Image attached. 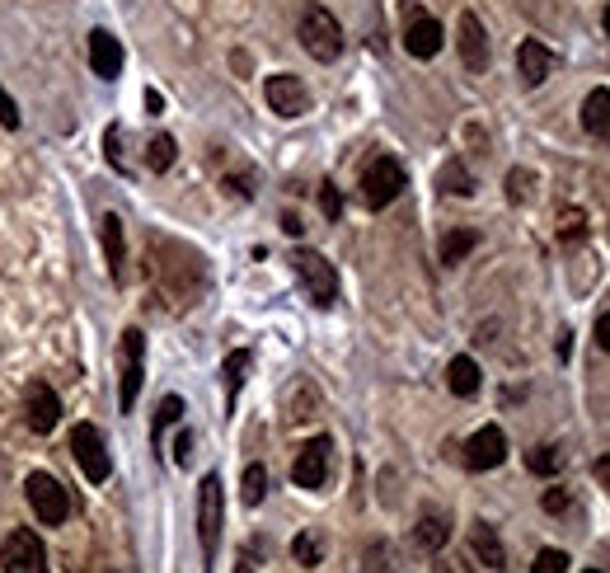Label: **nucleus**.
<instances>
[{
	"mask_svg": "<svg viewBox=\"0 0 610 573\" xmlns=\"http://www.w3.org/2000/svg\"><path fill=\"white\" fill-rule=\"evenodd\" d=\"M221 517H226V503H221V475H207L198 489V541H202V559L212 569L216 545H221Z\"/></svg>",
	"mask_w": 610,
	"mask_h": 573,
	"instance_id": "nucleus-5",
	"label": "nucleus"
},
{
	"mask_svg": "<svg viewBox=\"0 0 610 573\" xmlns=\"http://www.w3.org/2000/svg\"><path fill=\"white\" fill-rule=\"evenodd\" d=\"M282 231H287V235H301V231H305L301 217H291V212H287V217H282Z\"/></svg>",
	"mask_w": 610,
	"mask_h": 573,
	"instance_id": "nucleus-41",
	"label": "nucleus"
},
{
	"mask_svg": "<svg viewBox=\"0 0 610 573\" xmlns=\"http://www.w3.org/2000/svg\"><path fill=\"white\" fill-rule=\"evenodd\" d=\"M99 240H104V254H108V273H113V282H122L127 278V240H122L118 212H104V221H99Z\"/></svg>",
	"mask_w": 610,
	"mask_h": 573,
	"instance_id": "nucleus-16",
	"label": "nucleus"
},
{
	"mask_svg": "<svg viewBox=\"0 0 610 573\" xmlns=\"http://www.w3.org/2000/svg\"><path fill=\"white\" fill-rule=\"evenodd\" d=\"M291 559H296V564H305V569H315V564L324 559V541L315 536V531H301V536L291 541Z\"/></svg>",
	"mask_w": 610,
	"mask_h": 573,
	"instance_id": "nucleus-26",
	"label": "nucleus"
},
{
	"mask_svg": "<svg viewBox=\"0 0 610 573\" xmlns=\"http://www.w3.org/2000/svg\"><path fill=\"white\" fill-rule=\"evenodd\" d=\"M404 47H409V57H418V62L437 57L442 52V24L432 15H423V10H413L409 24H404Z\"/></svg>",
	"mask_w": 610,
	"mask_h": 573,
	"instance_id": "nucleus-12",
	"label": "nucleus"
},
{
	"mask_svg": "<svg viewBox=\"0 0 610 573\" xmlns=\"http://www.w3.org/2000/svg\"><path fill=\"white\" fill-rule=\"evenodd\" d=\"M263 94H268V109L277 113V118H301L305 109H310V90H305L296 76H268V85H263Z\"/></svg>",
	"mask_w": 610,
	"mask_h": 573,
	"instance_id": "nucleus-11",
	"label": "nucleus"
},
{
	"mask_svg": "<svg viewBox=\"0 0 610 573\" xmlns=\"http://www.w3.org/2000/svg\"><path fill=\"white\" fill-rule=\"evenodd\" d=\"M474 245H479V231H465V226H460V231H451L442 240V264H460Z\"/></svg>",
	"mask_w": 610,
	"mask_h": 573,
	"instance_id": "nucleus-25",
	"label": "nucleus"
},
{
	"mask_svg": "<svg viewBox=\"0 0 610 573\" xmlns=\"http://www.w3.org/2000/svg\"><path fill=\"white\" fill-rule=\"evenodd\" d=\"M404 184H409V179H404V165H399L395 155H376L362 174V202L371 212H381V207H390V202L404 193Z\"/></svg>",
	"mask_w": 610,
	"mask_h": 573,
	"instance_id": "nucleus-4",
	"label": "nucleus"
},
{
	"mask_svg": "<svg viewBox=\"0 0 610 573\" xmlns=\"http://www.w3.org/2000/svg\"><path fill=\"white\" fill-rule=\"evenodd\" d=\"M526 465H531V475H559V470H564V451L559 447H535L531 456H526Z\"/></svg>",
	"mask_w": 610,
	"mask_h": 573,
	"instance_id": "nucleus-27",
	"label": "nucleus"
},
{
	"mask_svg": "<svg viewBox=\"0 0 610 573\" xmlns=\"http://www.w3.org/2000/svg\"><path fill=\"white\" fill-rule=\"evenodd\" d=\"M141 381H146V367H141V353L137 357H122V386H118V409L132 414V404L141 395Z\"/></svg>",
	"mask_w": 610,
	"mask_h": 573,
	"instance_id": "nucleus-21",
	"label": "nucleus"
},
{
	"mask_svg": "<svg viewBox=\"0 0 610 573\" xmlns=\"http://www.w3.org/2000/svg\"><path fill=\"white\" fill-rule=\"evenodd\" d=\"M263 494H268V470L263 465H244V480H240V498L249 508H259Z\"/></svg>",
	"mask_w": 610,
	"mask_h": 573,
	"instance_id": "nucleus-24",
	"label": "nucleus"
},
{
	"mask_svg": "<svg viewBox=\"0 0 610 573\" xmlns=\"http://www.w3.org/2000/svg\"><path fill=\"white\" fill-rule=\"evenodd\" d=\"M0 569L5 573H47V550L33 531H10L0 545Z\"/></svg>",
	"mask_w": 610,
	"mask_h": 573,
	"instance_id": "nucleus-7",
	"label": "nucleus"
},
{
	"mask_svg": "<svg viewBox=\"0 0 610 573\" xmlns=\"http://www.w3.org/2000/svg\"><path fill=\"white\" fill-rule=\"evenodd\" d=\"M437 184L446 188V193H456V198H470L474 193V174L460 165V160H446L442 174H437Z\"/></svg>",
	"mask_w": 610,
	"mask_h": 573,
	"instance_id": "nucleus-22",
	"label": "nucleus"
},
{
	"mask_svg": "<svg viewBox=\"0 0 610 573\" xmlns=\"http://www.w3.org/2000/svg\"><path fill=\"white\" fill-rule=\"evenodd\" d=\"M24 494H29V508L43 527H61V522L71 517V494H66V484H61L57 475H47V470H33L29 480H24Z\"/></svg>",
	"mask_w": 610,
	"mask_h": 573,
	"instance_id": "nucleus-1",
	"label": "nucleus"
},
{
	"mask_svg": "<svg viewBox=\"0 0 610 573\" xmlns=\"http://www.w3.org/2000/svg\"><path fill=\"white\" fill-rule=\"evenodd\" d=\"M362 573H399L395 569V545H390V541H371V545H366Z\"/></svg>",
	"mask_w": 610,
	"mask_h": 573,
	"instance_id": "nucleus-23",
	"label": "nucleus"
},
{
	"mask_svg": "<svg viewBox=\"0 0 610 573\" xmlns=\"http://www.w3.org/2000/svg\"><path fill=\"white\" fill-rule=\"evenodd\" d=\"M540 503H545V512H568V503H573V498H568V489H549Z\"/></svg>",
	"mask_w": 610,
	"mask_h": 573,
	"instance_id": "nucleus-37",
	"label": "nucleus"
},
{
	"mask_svg": "<svg viewBox=\"0 0 610 573\" xmlns=\"http://www.w3.org/2000/svg\"><path fill=\"white\" fill-rule=\"evenodd\" d=\"M291 268H296V278L305 282V292H310V301L320 310H329L338 301V273L320 249H296V254H291Z\"/></svg>",
	"mask_w": 610,
	"mask_h": 573,
	"instance_id": "nucleus-2",
	"label": "nucleus"
},
{
	"mask_svg": "<svg viewBox=\"0 0 610 573\" xmlns=\"http://www.w3.org/2000/svg\"><path fill=\"white\" fill-rule=\"evenodd\" d=\"M146 109H151V113H160V109H165V99H160V94H155V90H146Z\"/></svg>",
	"mask_w": 610,
	"mask_h": 573,
	"instance_id": "nucleus-42",
	"label": "nucleus"
},
{
	"mask_svg": "<svg viewBox=\"0 0 610 573\" xmlns=\"http://www.w3.org/2000/svg\"><path fill=\"white\" fill-rule=\"evenodd\" d=\"M596 480L610 489V456H601V461H596Z\"/></svg>",
	"mask_w": 610,
	"mask_h": 573,
	"instance_id": "nucleus-40",
	"label": "nucleus"
},
{
	"mask_svg": "<svg viewBox=\"0 0 610 573\" xmlns=\"http://www.w3.org/2000/svg\"><path fill=\"white\" fill-rule=\"evenodd\" d=\"M320 207H324V217H329V221L343 217V198H338V188H334V184H324V188H320Z\"/></svg>",
	"mask_w": 610,
	"mask_h": 573,
	"instance_id": "nucleus-33",
	"label": "nucleus"
},
{
	"mask_svg": "<svg viewBox=\"0 0 610 573\" xmlns=\"http://www.w3.org/2000/svg\"><path fill=\"white\" fill-rule=\"evenodd\" d=\"M71 451H76L80 475H85L90 484H104V480H108V470H113V461H108L104 433H99L94 423H76V428H71Z\"/></svg>",
	"mask_w": 610,
	"mask_h": 573,
	"instance_id": "nucleus-6",
	"label": "nucleus"
},
{
	"mask_svg": "<svg viewBox=\"0 0 610 573\" xmlns=\"http://www.w3.org/2000/svg\"><path fill=\"white\" fill-rule=\"evenodd\" d=\"M57 419H61L57 390L47 386V381H29V390H24V423H29L33 433H52Z\"/></svg>",
	"mask_w": 610,
	"mask_h": 573,
	"instance_id": "nucleus-10",
	"label": "nucleus"
},
{
	"mask_svg": "<svg viewBox=\"0 0 610 573\" xmlns=\"http://www.w3.org/2000/svg\"><path fill=\"white\" fill-rule=\"evenodd\" d=\"M413 541L423 545V550H442L451 541V517L446 512H423L418 527H413Z\"/></svg>",
	"mask_w": 610,
	"mask_h": 573,
	"instance_id": "nucleus-20",
	"label": "nucleus"
},
{
	"mask_svg": "<svg viewBox=\"0 0 610 573\" xmlns=\"http://www.w3.org/2000/svg\"><path fill=\"white\" fill-rule=\"evenodd\" d=\"M90 66L99 80H118L122 76V43L108 29L90 33Z\"/></svg>",
	"mask_w": 610,
	"mask_h": 573,
	"instance_id": "nucleus-15",
	"label": "nucleus"
},
{
	"mask_svg": "<svg viewBox=\"0 0 610 573\" xmlns=\"http://www.w3.org/2000/svg\"><path fill=\"white\" fill-rule=\"evenodd\" d=\"M244 372H249V353H244V348H235V353L226 357V367H221V376H226V390H230V400L240 395Z\"/></svg>",
	"mask_w": 610,
	"mask_h": 573,
	"instance_id": "nucleus-29",
	"label": "nucleus"
},
{
	"mask_svg": "<svg viewBox=\"0 0 610 573\" xmlns=\"http://www.w3.org/2000/svg\"><path fill=\"white\" fill-rule=\"evenodd\" d=\"M174 155H179V146H174V137H151V155H146V165H151L155 174H165L169 165H174Z\"/></svg>",
	"mask_w": 610,
	"mask_h": 573,
	"instance_id": "nucleus-28",
	"label": "nucleus"
},
{
	"mask_svg": "<svg viewBox=\"0 0 610 573\" xmlns=\"http://www.w3.org/2000/svg\"><path fill=\"white\" fill-rule=\"evenodd\" d=\"M587 573H601V569H587Z\"/></svg>",
	"mask_w": 610,
	"mask_h": 573,
	"instance_id": "nucleus-45",
	"label": "nucleus"
},
{
	"mask_svg": "<svg viewBox=\"0 0 610 573\" xmlns=\"http://www.w3.org/2000/svg\"><path fill=\"white\" fill-rule=\"evenodd\" d=\"M503 461H507V433L498 423H484V428L465 442V465H470V470H498Z\"/></svg>",
	"mask_w": 610,
	"mask_h": 573,
	"instance_id": "nucleus-8",
	"label": "nucleus"
},
{
	"mask_svg": "<svg viewBox=\"0 0 610 573\" xmlns=\"http://www.w3.org/2000/svg\"><path fill=\"white\" fill-rule=\"evenodd\" d=\"M104 151H108V165H113V170H127V165H122V151H118V127L104 132Z\"/></svg>",
	"mask_w": 610,
	"mask_h": 573,
	"instance_id": "nucleus-34",
	"label": "nucleus"
},
{
	"mask_svg": "<svg viewBox=\"0 0 610 573\" xmlns=\"http://www.w3.org/2000/svg\"><path fill=\"white\" fill-rule=\"evenodd\" d=\"M526 184H531V174L512 170V174H507V198H512V202H521V198H526Z\"/></svg>",
	"mask_w": 610,
	"mask_h": 573,
	"instance_id": "nucleus-36",
	"label": "nucleus"
},
{
	"mask_svg": "<svg viewBox=\"0 0 610 573\" xmlns=\"http://www.w3.org/2000/svg\"><path fill=\"white\" fill-rule=\"evenodd\" d=\"M559 235H564V240H582V235H587V217H582V212H564Z\"/></svg>",
	"mask_w": 610,
	"mask_h": 573,
	"instance_id": "nucleus-32",
	"label": "nucleus"
},
{
	"mask_svg": "<svg viewBox=\"0 0 610 573\" xmlns=\"http://www.w3.org/2000/svg\"><path fill=\"white\" fill-rule=\"evenodd\" d=\"M582 127H587L596 141H610V90L596 85V90L582 99Z\"/></svg>",
	"mask_w": 610,
	"mask_h": 573,
	"instance_id": "nucleus-18",
	"label": "nucleus"
},
{
	"mask_svg": "<svg viewBox=\"0 0 610 573\" xmlns=\"http://www.w3.org/2000/svg\"><path fill=\"white\" fill-rule=\"evenodd\" d=\"M470 550H474V559H479V564H484L488 573H503V569H507V550H503L498 531L488 527V522H474V531H470Z\"/></svg>",
	"mask_w": 610,
	"mask_h": 573,
	"instance_id": "nucleus-17",
	"label": "nucleus"
},
{
	"mask_svg": "<svg viewBox=\"0 0 610 573\" xmlns=\"http://www.w3.org/2000/svg\"><path fill=\"white\" fill-rule=\"evenodd\" d=\"M549 71H554V52H549L545 43H535V38H526V43L517 47V76L526 90H535V85H545Z\"/></svg>",
	"mask_w": 610,
	"mask_h": 573,
	"instance_id": "nucleus-14",
	"label": "nucleus"
},
{
	"mask_svg": "<svg viewBox=\"0 0 610 573\" xmlns=\"http://www.w3.org/2000/svg\"><path fill=\"white\" fill-rule=\"evenodd\" d=\"M301 47L315 57V62H334L338 52H343V29H338V19L324 10V5H310L301 15Z\"/></svg>",
	"mask_w": 610,
	"mask_h": 573,
	"instance_id": "nucleus-3",
	"label": "nucleus"
},
{
	"mask_svg": "<svg viewBox=\"0 0 610 573\" xmlns=\"http://www.w3.org/2000/svg\"><path fill=\"white\" fill-rule=\"evenodd\" d=\"M601 24H606V33H610V5H606V15H601Z\"/></svg>",
	"mask_w": 610,
	"mask_h": 573,
	"instance_id": "nucleus-44",
	"label": "nucleus"
},
{
	"mask_svg": "<svg viewBox=\"0 0 610 573\" xmlns=\"http://www.w3.org/2000/svg\"><path fill=\"white\" fill-rule=\"evenodd\" d=\"M596 348H601V353H610V310L596 320Z\"/></svg>",
	"mask_w": 610,
	"mask_h": 573,
	"instance_id": "nucleus-38",
	"label": "nucleus"
},
{
	"mask_svg": "<svg viewBox=\"0 0 610 573\" xmlns=\"http://www.w3.org/2000/svg\"><path fill=\"white\" fill-rule=\"evenodd\" d=\"M179 419H183V395H165V400H160V409H155V442L165 437L169 423H179Z\"/></svg>",
	"mask_w": 610,
	"mask_h": 573,
	"instance_id": "nucleus-30",
	"label": "nucleus"
},
{
	"mask_svg": "<svg viewBox=\"0 0 610 573\" xmlns=\"http://www.w3.org/2000/svg\"><path fill=\"white\" fill-rule=\"evenodd\" d=\"M188 451H193V437H188V433H179V442H174V461H188Z\"/></svg>",
	"mask_w": 610,
	"mask_h": 573,
	"instance_id": "nucleus-39",
	"label": "nucleus"
},
{
	"mask_svg": "<svg viewBox=\"0 0 610 573\" xmlns=\"http://www.w3.org/2000/svg\"><path fill=\"white\" fill-rule=\"evenodd\" d=\"M0 127H19V104L0 90Z\"/></svg>",
	"mask_w": 610,
	"mask_h": 573,
	"instance_id": "nucleus-35",
	"label": "nucleus"
},
{
	"mask_svg": "<svg viewBox=\"0 0 610 573\" xmlns=\"http://www.w3.org/2000/svg\"><path fill=\"white\" fill-rule=\"evenodd\" d=\"M531 573H568V555L564 550H540L531 564Z\"/></svg>",
	"mask_w": 610,
	"mask_h": 573,
	"instance_id": "nucleus-31",
	"label": "nucleus"
},
{
	"mask_svg": "<svg viewBox=\"0 0 610 573\" xmlns=\"http://www.w3.org/2000/svg\"><path fill=\"white\" fill-rule=\"evenodd\" d=\"M460 62L470 66L474 76L488 71V33H484V19L474 15V10L460 15Z\"/></svg>",
	"mask_w": 610,
	"mask_h": 573,
	"instance_id": "nucleus-13",
	"label": "nucleus"
},
{
	"mask_svg": "<svg viewBox=\"0 0 610 573\" xmlns=\"http://www.w3.org/2000/svg\"><path fill=\"white\" fill-rule=\"evenodd\" d=\"M479 362L474 357H451V367H446V386H451V395H460V400H470V395H479Z\"/></svg>",
	"mask_w": 610,
	"mask_h": 573,
	"instance_id": "nucleus-19",
	"label": "nucleus"
},
{
	"mask_svg": "<svg viewBox=\"0 0 610 573\" xmlns=\"http://www.w3.org/2000/svg\"><path fill=\"white\" fill-rule=\"evenodd\" d=\"M329 437H315V442H305L301 451H296V461H291V480L301 484V489H320L324 480H329Z\"/></svg>",
	"mask_w": 610,
	"mask_h": 573,
	"instance_id": "nucleus-9",
	"label": "nucleus"
},
{
	"mask_svg": "<svg viewBox=\"0 0 610 573\" xmlns=\"http://www.w3.org/2000/svg\"><path fill=\"white\" fill-rule=\"evenodd\" d=\"M235 573H254V569H249V559H240V569H235Z\"/></svg>",
	"mask_w": 610,
	"mask_h": 573,
	"instance_id": "nucleus-43",
	"label": "nucleus"
}]
</instances>
